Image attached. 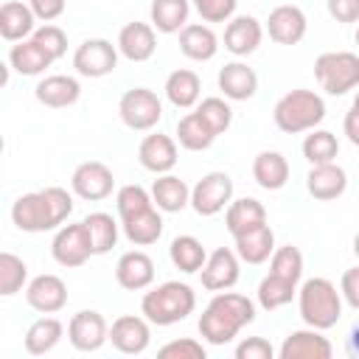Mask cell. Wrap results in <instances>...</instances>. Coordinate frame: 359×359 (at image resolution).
<instances>
[{"label": "cell", "mask_w": 359, "mask_h": 359, "mask_svg": "<svg viewBox=\"0 0 359 359\" xmlns=\"http://www.w3.org/2000/svg\"><path fill=\"white\" fill-rule=\"evenodd\" d=\"M255 320V303L238 292H213L210 303L199 314V334L210 345H227L238 337L244 325Z\"/></svg>", "instance_id": "6da1fadb"}, {"label": "cell", "mask_w": 359, "mask_h": 359, "mask_svg": "<svg viewBox=\"0 0 359 359\" xmlns=\"http://www.w3.org/2000/svg\"><path fill=\"white\" fill-rule=\"evenodd\" d=\"M70 213H73V196L59 185H48L42 191L22 194L11 205V222L22 233L56 230V227H62V222Z\"/></svg>", "instance_id": "7a4b0ae2"}, {"label": "cell", "mask_w": 359, "mask_h": 359, "mask_svg": "<svg viewBox=\"0 0 359 359\" xmlns=\"http://www.w3.org/2000/svg\"><path fill=\"white\" fill-rule=\"evenodd\" d=\"M194 309H196V292L180 280H165L151 292H146L140 300V314L160 328L182 323L188 314H194Z\"/></svg>", "instance_id": "3957f363"}, {"label": "cell", "mask_w": 359, "mask_h": 359, "mask_svg": "<svg viewBox=\"0 0 359 359\" xmlns=\"http://www.w3.org/2000/svg\"><path fill=\"white\" fill-rule=\"evenodd\" d=\"M323 118H325L323 95H317L314 90H306V87L289 90L286 95L278 98V104L272 109L275 126L286 135L311 132V129H317V123H323Z\"/></svg>", "instance_id": "277c9868"}, {"label": "cell", "mask_w": 359, "mask_h": 359, "mask_svg": "<svg viewBox=\"0 0 359 359\" xmlns=\"http://www.w3.org/2000/svg\"><path fill=\"white\" fill-rule=\"evenodd\" d=\"M297 309L306 325L328 331L342 317V292L328 278H309L297 289Z\"/></svg>", "instance_id": "5b68a950"}, {"label": "cell", "mask_w": 359, "mask_h": 359, "mask_svg": "<svg viewBox=\"0 0 359 359\" xmlns=\"http://www.w3.org/2000/svg\"><path fill=\"white\" fill-rule=\"evenodd\" d=\"M314 79L328 95H345L359 87V53L328 50L314 62Z\"/></svg>", "instance_id": "8992f818"}, {"label": "cell", "mask_w": 359, "mask_h": 359, "mask_svg": "<svg viewBox=\"0 0 359 359\" xmlns=\"http://www.w3.org/2000/svg\"><path fill=\"white\" fill-rule=\"evenodd\" d=\"M118 115L126 129L132 132H149L163 118V101L149 87H132L118 101Z\"/></svg>", "instance_id": "52a82bcc"}, {"label": "cell", "mask_w": 359, "mask_h": 359, "mask_svg": "<svg viewBox=\"0 0 359 359\" xmlns=\"http://www.w3.org/2000/svg\"><path fill=\"white\" fill-rule=\"evenodd\" d=\"M118 45H112L109 39H84L73 53V67L84 79H101L118 67Z\"/></svg>", "instance_id": "ba28073f"}, {"label": "cell", "mask_w": 359, "mask_h": 359, "mask_svg": "<svg viewBox=\"0 0 359 359\" xmlns=\"http://www.w3.org/2000/svg\"><path fill=\"white\" fill-rule=\"evenodd\" d=\"M230 202H233V180L224 171H210L191 188V208L199 216H216Z\"/></svg>", "instance_id": "9c48e42d"}, {"label": "cell", "mask_w": 359, "mask_h": 359, "mask_svg": "<svg viewBox=\"0 0 359 359\" xmlns=\"http://www.w3.org/2000/svg\"><path fill=\"white\" fill-rule=\"evenodd\" d=\"M50 255L59 266H81L87 264V258L93 255V244H90V236H87V227L84 222L79 224H62L50 241Z\"/></svg>", "instance_id": "30bf717a"}, {"label": "cell", "mask_w": 359, "mask_h": 359, "mask_svg": "<svg viewBox=\"0 0 359 359\" xmlns=\"http://www.w3.org/2000/svg\"><path fill=\"white\" fill-rule=\"evenodd\" d=\"M67 339H70V345H73L76 351L93 353V351H98V348L109 339V325H107V320H104L101 311H95V309H81V311H76V314L70 317V323H67Z\"/></svg>", "instance_id": "8fae6325"}, {"label": "cell", "mask_w": 359, "mask_h": 359, "mask_svg": "<svg viewBox=\"0 0 359 359\" xmlns=\"http://www.w3.org/2000/svg\"><path fill=\"white\" fill-rule=\"evenodd\" d=\"M70 188L79 199H87V202H101L112 194L115 188V177H112V168L98 163V160H87L81 165H76L73 177H70Z\"/></svg>", "instance_id": "7c38bea8"}, {"label": "cell", "mask_w": 359, "mask_h": 359, "mask_svg": "<svg viewBox=\"0 0 359 359\" xmlns=\"http://www.w3.org/2000/svg\"><path fill=\"white\" fill-rule=\"evenodd\" d=\"M202 275V286L208 292H224V289H233L238 283V275H241V258L236 250L230 247H216L205 266L199 269Z\"/></svg>", "instance_id": "4fadbf2b"}, {"label": "cell", "mask_w": 359, "mask_h": 359, "mask_svg": "<svg viewBox=\"0 0 359 359\" xmlns=\"http://www.w3.org/2000/svg\"><path fill=\"white\" fill-rule=\"evenodd\" d=\"M151 323L146 317L137 314H123L109 325V342L115 351L126 353V356H137L149 348L151 342Z\"/></svg>", "instance_id": "5bb4252c"}, {"label": "cell", "mask_w": 359, "mask_h": 359, "mask_svg": "<svg viewBox=\"0 0 359 359\" xmlns=\"http://www.w3.org/2000/svg\"><path fill=\"white\" fill-rule=\"evenodd\" d=\"M25 300L39 314H56V311H62L67 306V286H65V280L59 275L45 272V275H36V278L28 280Z\"/></svg>", "instance_id": "9a60e30c"}, {"label": "cell", "mask_w": 359, "mask_h": 359, "mask_svg": "<svg viewBox=\"0 0 359 359\" xmlns=\"http://www.w3.org/2000/svg\"><path fill=\"white\" fill-rule=\"evenodd\" d=\"M306 28H309V20H306L303 8L292 6V3L275 6L269 11V17H266L269 39L278 42V45H297L306 36Z\"/></svg>", "instance_id": "2e32d148"}, {"label": "cell", "mask_w": 359, "mask_h": 359, "mask_svg": "<svg viewBox=\"0 0 359 359\" xmlns=\"http://www.w3.org/2000/svg\"><path fill=\"white\" fill-rule=\"evenodd\" d=\"M331 353H334V345L328 342V337H323V331L311 325L292 331L278 348L280 359H331Z\"/></svg>", "instance_id": "e0dca14e"}, {"label": "cell", "mask_w": 359, "mask_h": 359, "mask_svg": "<svg viewBox=\"0 0 359 359\" xmlns=\"http://www.w3.org/2000/svg\"><path fill=\"white\" fill-rule=\"evenodd\" d=\"M115 280L126 292H140L149 289L154 280V261L143 250H129L118 258L115 264Z\"/></svg>", "instance_id": "ac0fdd59"}, {"label": "cell", "mask_w": 359, "mask_h": 359, "mask_svg": "<svg viewBox=\"0 0 359 359\" xmlns=\"http://www.w3.org/2000/svg\"><path fill=\"white\" fill-rule=\"evenodd\" d=\"M118 50L129 62H146L157 50V34L151 22H126L118 31Z\"/></svg>", "instance_id": "d6986e66"}, {"label": "cell", "mask_w": 359, "mask_h": 359, "mask_svg": "<svg viewBox=\"0 0 359 359\" xmlns=\"http://www.w3.org/2000/svg\"><path fill=\"white\" fill-rule=\"evenodd\" d=\"M137 160L151 174H168L177 165V140L171 135H146L137 146Z\"/></svg>", "instance_id": "ffe728a7"}, {"label": "cell", "mask_w": 359, "mask_h": 359, "mask_svg": "<svg viewBox=\"0 0 359 359\" xmlns=\"http://www.w3.org/2000/svg\"><path fill=\"white\" fill-rule=\"evenodd\" d=\"M216 84L227 101H250L258 93V73L244 62H227L219 70Z\"/></svg>", "instance_id": "44dd1931"}, {"label": "cell", "mask_w": 359, "mask_h": 359, "mask_svg": "<svg viewBox=\"0 0 359 359\" xmlns=\"http://www.w3.org/2000/svg\"><path fill=\"white\" fill-rule=\"evenodd\" d=\"M264 39V25L250 17V14H241V17H233L227 20L224 25V48L233 53V56H250L258 50Z\"/></svg>", "instance_id": "7402d4cb"}, {"label": "cell", "mask_w": 359, "mask_h": 359, "mask_svg": "<svg viewBox=\"0 0 359 359\" xmlns=\"http://www.w3.org/2000/svg\"><path fill=\"white\" fill-rule=\"evenodd\" d=\"M348 188V174L342 165L337 163H320L311 165V171L306 174V191L320 199V202H331L337 196H342Z\"/></svg>", "instance_id": "603a6c76"}, {"label": "cell", "mask_w": 359, "mask_h": 359, "mask_svg": "<svg viewBox=\"0 0 359 359\" xmlns=\"http://www.w3.org/2000/svg\"><path fill=\"white\" fill-rule=\"evenodd\" d=\"M34 95L42 107H50V109H62V107H73L81 95V84L79 79L73 76H65V73H53V76H45L36 87H34Z\"/></svg>", "instance_id": "cb8c5ba5"}, {"label": "cell", "mask_w": 359, "mask_h": 359, "mask_svg": "<svg viewBox=\"0 0 359 359\" xmlns=\"http://www.w3.org/2000/svg\"><path fill=\"white\" fill-rule=\"evenodd\" d=\"M36 31V14L31 11L28 3L20 0H6L0 6V36L6 42H20L31 39Z\"/></svg>", "instance_id": "d4e9b609"}, {"label": "cell", "mask_w": 359, "mask_h": 359, "mask_svg": "<svg viewBox=\"0 0 359 359\" xmlns=\"http://www.w3.org/2000/svg\"><path fill=\"white\" fill-rule=\"evenodd\" d=\"M261 224H266V208L252 196L236 199V202H230L224 208V227H227V233L233 238L247 233V230H255Z\"/></svg>", "instance_id": "484cf974"}, {"label": "cell", "mask_w": 359, "mask_h": 359, "mask_svg": "<svg viewBox=\"0 0 359 359\" xmlns=\"http://www.w3.org/2000/svg\"><path fill=\"white\" fill-rule=\"evenodd\" d=\"M180 50H182V56H188L194 62H210L219 50V36L213 34L210 25L188 22L180 31Z\"/></svg>", "instance_id": "4316f807"}, {"label": "cell", "mask_w": 359, "mask_h": 359, "mask_svg": "<svg viewBox=\"0 0 359 359\" xmlns=\"http://www.w3.org/2000/svg\"><path fill=\"white\" fill-rule=\"evenodd\" d=\"M50 65H53V56L36 39H20L8 50V67H14L20 76H39Z\"/></svg>", "instance_id": "83f0119b"}, {"label": "cell", "mask_w": 359, "mask_h": 359, "mask_svg": "<svg viewBox=\"0 0 359 359\" xmlns=\"http://www.w3.org/2000/svg\"><path fill=\"white\" fill-rule=\"evenodd\" d=\"M151 199L163 213H180L185 205H191V188L171 171L157 174V180L151 182Z\"/></svg>", "instance_id": "f1b7e54d"}, {"label": "cell", "mask_w": 359, "mask_h": 359, "mask_svg": "<svg viewBox=\"0 0 359 359\" xmlns=\"http://www.w3.org/2000/svg\"><path fill=\"white\" fill-rule=\"evenodd\" d=\"M233 241H236L238 258H241L244 264H252V266L269 261L272 252H275V233H272L269 224H261V227H255V230H247V233L236 236Z\"/></svg>", "instance_id": "f546056e"}, {"label": "cell", "mask_w": 359, "mask_h": 359, "mask_svg": "<svg viewBox=\"0 0 359 359\" xmlns=\"http://www.w3.org/2000/svg\"><path fill=\"white\" fill-rule=\"evenodd\" d=\"M252 180L264 191H280L289 182V160L280 151H261L252 160Z\"/></svg>", "instance_id": "4dcf8cb0"}, {"label": "cell", "mask_w": 359, "mask_h": 359, "mask_svg": "<svg viewBox=\"0 0 359 359\" xmlns=\"http://www.w3.org/2000/svg\"><path fill=\"white\" fill-rule=\"evenodd\" d=\"M191 0H151L149 22L160 34H180L188 25Z\"/></svg>", "instance_id": "1f68e13d"}, {"label": "cell", "mask_w": 359, "mask_h": 359, "mask_svg": "<svg viewBox=\"0 0 359 359\" xmlns=\"http://www.w3.org/2000/svg\"><path fill=\"white\" fill-rule=\"evenodd\" d=\"M165 98L177 107V109H191L194 104H199V95H202V81L194 70L188 67H180L174 73H168L165 79Z\"/></svg>", "instance_id": "d6a6232c"}, {"label": "cell", "mask_w": 359, "mask_h": 359, "mask_svg": "<svg viewBox=\"0 0 359 359\" xmlns=\"http://www.w3.org/2000/svg\"><path fill=\"white\" fill-rule=\"evenodd\" d=\"M160 213H163V210L154 205V208H149V210H143V213H137V216L121 222L123 236L129 238V244H135V247H149V244H154V241L163 236V216H160Z\"/></svg>", "instance_id": "836d02e7"}, {"label": "cell", "mask_w": 359, "mask_h": 359, "mask_svg": "<svg viewBox=\"0 0 359 359\" xmlns=\"http://www.w3.org/2000/svg\"><path fill=\"white\" fill-rule=\"evenodd\" d=\"M216 137H219V135L208 126V121H205L196 109L188 112V115H182V118L177 121V140H180V146L188 149V151H205V149L213 146Z\"/></svg>", "instance_id": "e575fe53"}, {"label": "cell", "mask_w": 359, "mask_h": 359, "mask_svg": "<svg viewBox=\"0 0 359 359\" xmlns=\"http://www.w3.org/2000/svg\"><path fill=\"white\" fill-rule=\"evenodd\" d=\"M62 337H65V325L56 317H50V314L48 317H39L25 331V351L31 356H45V353H50L59 345Z\"/></svg>", "instance_id": "d590c367"}, {"label": "cell", "mask_w": 359, "mask_h": 359, "mask_svg": "<svg viewBox=\"0 0 359 359\" xmlns=\"http://www.w3.org/2000/svg\"><path fill=\"white\" fill-rule=\"evenodd\" d=\"M168 258L180 272L194 275V272H199L205 266L208 252H205V247H202V241L196 236H177L171 241V247H168Z\"/></svg>", "instance_id": "8d00e7d4"}, {"label": "cell", "mask_w": 359, "mask_h": 359, "mask_svg": "<svg viewBox=\"0 0 359 359\" xmlns=\"http://www.w3.org/2000/svg\"><path fill=\"white\" fill-rule=\"evenodd\" d=\"M81 222L87 227V236H90V244H93V255H104L118 244V227L121 224L109 213L95 210V213L84 216Z\"/></svg>", "instance_id": "74e56055"}, {"label": "cell", "mask_w": 359, "mask_h": 359, "mask_svg": "<svg viewBox=\"0 0 359 359\" xmlns=\"http://www.w3.org/2000/svg\"><path fill=\"white\" fill-rule=\"evenodd\" d=\"M258 306L264 309V311H278V309H283V306H289L292 303V297L297 294V283H292V280H283V278H278V275H266L261 283H258Z\"/></svg>", "instance_id": "f35d334b"}, {"label": "cell", "mask_w": 359, "mask_h": 359, "mask_svg": "<svg viewBox=\"0 0 359 359\" xmlns=\"http://www.w3.org/2000/svg\"><path fill=\"white\" fill-rule=\"evenodd\" d=\"M303 157L311 163V165H320V163H334L337 154H339V140L334 132L328 129H311V135H306L303 140Z\"/></svg>", "instance_id": "ab89813d"}, {"label": "cell", "mask_w": 359, "mask_h": 359, "mask_svg": "<svg viewBox=\"0 0 359 359\" xmlns=\"http://www.w3.org/2000/svg\"><path fill=\"white\" fill-rule=\"evenodd\" d=\"M115 208H118V219L126 222V219H132V216H137V213L154 208V199H151V191H146L143 185L129 182V185H121V188H118Z\"/></svg>", "instance_id": "60d3db41"}, {"label": "cell", "mask_w": 359, "mask_h": 359, "mask_svg": "<svg viewBox=\"0 0 359 359\" xmlns=\"http://www.w3.org/2000/svg\"><path fill=\"white\" fill-rule=\"evenodd\" d=\"M269 272L278 275V278H283V280L300 283V278H303V252L294 244L275 247V252L269 258Z\"/></svg>", "instance_id": "b9f144b4"}, {"label": "cell", "mask_w": 359, "mask_h": 359, "mask_svg": "<svg viewBox=\"0 0 359 359\" xmlns=\"http://www.w3.org/2000/svg\"><path fill=\"white\" fill-rule=\"evenodd\" d=\"M28 283V266L14 252H0V294L11 297Z\"/></svg>", "instance_id": "7bdbcfd3"}, {"label": "cell", "mask_w": 359, "mask_h": 359, "mask_svg": "<svg viewBox=\"0 0 359 359\" xmlns=\"http://www.w3.org/2000/svg\"><path fill=\"white\" fill-rule=\"evenodd\" d=\"M196 112L208 121V126H210L216 135H224V132L230 129V123H233V109H230L227 98H222V95L202 98V101L196 104Z\"/></svg>", "instance_id": "ee69618b"}, {"label": "cell", "mask_w": 359, "mask_h": 359, "mask_svg": "<svg viewBox=\"0 0 359 359\" xmlns=\"http://www.w3.org/2000/svg\"><path fill=\"white\" fill-rule=\"evenodd\" d=\"M31 39H36L50 56H53V62L56 59H62L65 53H67V34L59 28V25H53V22H45V25H39L36 31H34V36Z\"/></svg>", "instance_id": "f6af8a7d"}, {"label": "cell", "mask_w": 359, "mask_h": 359, "mask_svg": "<svg viewBox=\"0 0 359 359\" xmlns=\"http://www.w3.org/2000/svg\"><path fill=\"white\" fill-rule=\"evenodd\" d=\"M160 359H205L208 351L202 342H196L194 337H182V339H171L157 351Z\"/></svg>", "instance_id": "bcb514c9"}, {"label": "cell", "mask_w": 359, "mask_h": 359, "mask_svg": "<svg viewBox=\"0 0 359 359\" xmlns=\"http://www.w3.org/2000/svg\"><path fill=\"white\" fill-rule=\"evenodd\" d=\"M191 6L199 11L205 22H227L233 20L238 0H191Z\"/></svg>", "instance_id": "7dc6e473"}, {"label": "cell", "mask_w": 359, "mask_h": 359, "mask_svg": "<svg viewBox=\"0 0 359 359\" xmlns=\"http://www.w3.org/2000/svg\"><path fill=\"white\" fill-rule=\"evenodd\" d=\"M275 348L264 337H247L236 345V359H272Z\"/></svg>", "instance_id": "c3c4849f"}, {"label": "cell", "mask_w": 359, "mask_h": 359, "mask_svg": "<svg viewBox=\"0 0 359 359\" xmlns=\"http://www.w3.org/2000/svg\"><path fill=\"white\" fill-rule=\"evenodd\" d=\"M339 292H342V300L359 311V266H351L342 272V280H339Z\"/></svg>", "instance_id": "681fc988"}, {"label": "cell", "mask_w": 359, "mask_h": 359, "mask_svg": "<svg viewBox=\"0 0 359 359\" xmlns=\"http://www.w3.org/2000/svg\"><path fill=\"white\" fill-rule=\"evenodd\" d=\"M28 6H31V11L36 14V20H42V22H53L56 17L65 14L67 0H28Z\"/></svg>", "instance_id": "f907efd6"}, {"label": "cell", "mask_w": 359, "mask_h": 359, "mask_svg": "<svg viewBox=\"0 0 359 359\" xmlns=\"http://www.w3.org/2000/svg\"><path fill=\"white\" fill-rule=\"evenodd\" d=\"M328 14L337 22H359V0H328Z\"/></svg>", "instance_id": "816d5d0a"}, {"label": "cell", "mask_w": 359, "mask_h": 359, "mask_svg": "<svg viewBox=\"0 0 359 359\" xmlns=\"http://www.w3.org/2000/svg\"><path fill=\"white\" fill-rule=\"evenodd\" d=\"M342 132H345V137H348L353 146H359V93L353 95V104H351V109L345 112Z\"/></svg>", "instance_id": "f5cc1de1"}, {"label": "cell", "mask_w": 359, "mask_h": 359, "mask_svg": "<svg viewBox=\"0 0 359 359\" xmlns=\"http://www.w3.org/2000/svg\"><path fill=\"white\" fill-rule=\"evenodd\" d=\"M345 345H348V353L359 359V320L351 325V331H348V342H345Z\"/></svg>", "instance_id": "db71d44e"}, {"label": "cell", "mask_w": 359, "mask_h": 359, "mask_svg": "<svg viewBox=\"0 0 359 359\" xmlns=\"http://www.w3.org/2000/svg\"><path fill=\"white\" fill-rule=\"evenodd\" d=\"M353 255H356V258H359V233H356V236H353Z\"/></svg>", "instance_id": "11a10c76"}, {"label": "cell", "mask_w": 359, "mask_h": 359, "mask_svg": "<svg viewBox=\"0 0 359 359\" xmlns=\"http://www.w3.org/2000/svg\"><path fill=\"white\" fill-rule=\"evenodd\" d=\"M353 39H356V45H359V28H356V34H353Z\"/></svg>", "instance_id": "9f6ffc18"}]
</instances>
